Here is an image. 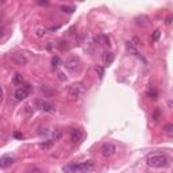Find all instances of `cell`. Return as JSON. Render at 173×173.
<instances>
[{"label": "cell", "mask_w": 173, "mask_h": 173, "mask_svg": "<svg viewBox=\"0 0 173 173\" xmlns=\"http://www.w3.org/2000/svg\"><path fill=\"white\" fill-rule=\"evenodd\" d=\"M38 4H41V6H47L49 3H47V2H38Z\"/></svg>", "instance_id": "29"}, {"label": "cell", "mask_w": 173, "mask_h": 173, "mask_svg": "<svg viewBox=\"0 0 173 173\" xmlns=\"http://www.w3.org/2000/svg\"><path fill=\"white\" fill-rule=\"evenodd\" d=\"M52 64H53V68H54V69H56V68H58V66H60V64H61V60H60V57H58V56L53 57V60H52Z\"/></svg>", "instance_id": "15"}, {"label": "cell", "mask_w": 173, "mask_h": 173, "mask_svg": "<svg viewBox=\"0 0 173 173\" xmlns=\"http://www.w3.org/2000/svg\"><path fill=\"white\" fill-rule=\"evenodd\" d=\"M14 137H15V138H20V140H22V138H25V137H23V134H20V133H14Z\"/></svg>", "instance_id": "26"}, {"label": "cell", "mask_w": 173, "mask_h": 173, "mask_svg": "<svg viewBox=\"0 0 173 173\" xmlns=\"http://www.w3.org/2000/svg\"><path fill=\"white\" fill-rule=\"evenodd\" d=\"M30 173H42V171H39V169H33Z\"/></svg>", "instance_id": "28"}, {"label": "cell", "mask_w": 173, "mask_h": 173, "mask_svg": "<svg viewBox=\"0 0 173 173\" xmlns=\"http://www.w3.org/2000/svg\"><path fill=\"white\" fill-rule=\"evenodd\" d=\"M29 93H30V85L26 84V85L20 87L15 91V97H16V100H25L29 96Z\"/></svg>", "instance_id": "5"}, {"label": "cell", "mask_w": 173, "mask_h": 173, "mask_svg": "<svg viewBox=\"0 0 173 173\" xmlns=\"http://www.w3.org/2000/svg\"><path fill=\"white\" fill-rule=\"evenodd\" d=\"M12 164H14V157H11V155H3V157H0V168L2 169L10 168Z\"/></svg>", "instance_id": "8"}, {"label": "cell", "mask_w": 173, "mask_h": 173, "mask_svg": "<svg viewBox=\"0 0 173 173\" xmlns=\"http://www.w3.org/2000/svg\"><path fill=\"white\" fill-rule=\"evenodd\" d=\"M158 116H160V110H157V111L154 112V115H153V119H154V120H157V119H158Z\"/></svg>", "instance_id": "24"}, {"label": "cell", "mask_w": 173, "mask_h": 173, "mask_svg": "<svg viewBox=\"0 0 173 173\" xmlns=\"http://www.w3.org/2000/svg\"><path fill=\"white\" fill-rule=\"evenodd\" d=\"M115 151H116V147H115L114 144H104L103 146H101V154L104 155V157H111V155L115 154Z\"/></svg>", "instance_id": "6"}, {"label": "cell", "mask_w": 173, "mask_h": 173, "mask_svg": "<svg viewBox=\"0 0 173 173\" xmlns=\"http://www.w3.org/2000/svg\"><path fill=\"white\" fill-rule=\"evenodd\" d=\"M61 11H64L66 14H72V12L76 11V8H74L73 6H62L61 7Z\"/></svg>", "instance_id": "14"}, {"label": "cell", "mask_w": 173, "mask_h": 173, "mask_svg": "<svg viewBox=\"0 0 173 173\" xmlns=\"http://www.w3.org/2000/svg\"><path fill=\"white\" fill-rule=\"evenodd\" d=\"M164 130H165V133H167V134H173V124L168 123L167 126L164 127Z\"/></svg>", "instance_id": "19"}, {"label": "cell", "mask_w": 173, "mask_h": 173, "mask_svg": "<svg viewBox=\"0 0 173 173\" xmlns=\"http://www.w3.org/2000/svg\"><path fill=\"white\" fill-rule=\"evenodd\" d=\"M95 70H96V73L99 74V77L100 79H103V76H104V69L101 66H96L95 68Z\"/></svg>", "instance_id": "20"}, {"label": "cell", "mask_w": 173, "mask_h": 173, "mask_svg": "<svg viewBox=\"0 0 173 173\" xmlns=\"http://www.w3.org/2000/svg\"><path fill=\"white\" fill-rule=\"evenodd\" d=\"M95 42L103 43V45H110V38L107 35H96L95 37Z\"/></svg>", "instance_id": "12"}, {"label": "cell", "mask_w": 173, "mask_h": 173, "mask_svg": "<svg viewBox=\"0 0 173 173\" xmlns=\"http://www.w3.org/2000/svg\"><path fill=\"white\" fill-rule=\"evenodd\" d=\"M114 58H115V56L112 52H103V54H101V61L106 65H111L114 62Z\"/></svg>", "instance_id": "9"}, {"label": "cell", "mask_w": 173, "mask_h": 173, "mask_svg": "<svg viewBox=\"0 0 173 173\" xmlns=\"http://www.w3.org/2000/svg\"><path fill=\"white\" fill-rule=\"evenodd\" d=\"M79 64H80L79 57H76V56H70L69 58L66 60L65 66H66V69H69L70 72H73V70H76V68L79 66Z\"/></svg>", "instance_id": "7"}, {"label": "cell", "mask_w": 173, "mask_h": 173, "mask_svg": "<svg viewBox=\"0 0 173 173\" xmlns=\"http://www.w3.org/2000/svg\"><path fill=\"white\" fill-rule=\"evenodd\" d=\"M58 79H60L61 81H65V80H66V77L64 76V73H61V72H60V73H58Z\"/></svg>", "instance_id": "25"}, {"label": "cell", "mask_w": 173, "mask_h": 173, "mask_svg": "<svg viewBox=\"0 0 173 173\" xmlns=\"http://www.w3.org/2000/svg\"><path fill=\"white\" fill-rule=\"evenodd\" d=\"M84 92H85V87L83 84H72L68 89V96L70 99H79Z\"/></svg>", "instance_id": "3"}, {"label": "cell", "mask_w": 173, "mask_h": 173, "mask_svg": "<svg viewBox=\"0 0 173 173\" xmlns=\"http://www.w3.org/2000/svg\"><path fill=\"white\" fill-rule=\"evenodd\" d=\"M35 34H37V37H43V35H46V30L45 29H38L35 31Z\"/></svg>", "instance_id": "23"}, {"label": "cell", "mask_w": 173, "mask_h": 173, "mask_svg": "<svg viewBox=\"0 0 173 173\" xmlns=\"http://www.w3.org/2000/svg\"><path fill=\"white\" fill-rule=\"evenodd\" d=\"M0 96H2V87H0Z\"/></svg>", "instance_id": "30"}, {"label": "cell", "mask_w": 173, "mask_h": 173, "mask_svg": "<svg viewBox=\"0 0 173 173\" xmlns=\"http://www.w3.org/2000/svg\"><path fill=\"white\" fill-rule=\"evenodd\" d=\"M12 60L15 61L16 64H19V65H26L27 64V58L23 54H20V53H16V54H14L12 56Z\"/></svg>", "instance_id": "11"}, {"label": "cell", "mask_w": 173, "mask_h": 173, "mask_svg": "<svg viewBox=\"0 0 173 173\" xmlns=\"http://www.w3.org/2000/svg\"><path fill=\"white\" fill-rule=\"evenodd\" d=\"M95 167L93 161H85V162H79V164H68L62 168L64 173H77V172H89Z\"/></svg>", "instance_id": "1"}, {"label": "cell", "mask_w": 173, "mask_h": 173, "mask_svg": "<svg viewBox=\"0 0 173 173\" xmlns=\"http://www.w3.org/2000/svg\"><path fill=\"white\" fill-rule=\"evenodd\" d=\"M35 106H37V108H39L41 111H43V112H49V114L56 112L54 106L52 103H49V101H46V100H42V99L35 100Z\"/></svg>", "instance_id": "4"}, {"label": "cell", "mask_w": 173, "mask_h": 173, "mask_svg": "<svg viewBox=\"0 0 173 173\" xmlns=\"http://www.w3.org/2000/svg\"><path fill=\"white\" fill-rule=\"evenodd\" d=\"M22 81H23L22 76H20V74H15V77H14V84H22Z\"/></svg>", "instance_id": "21"}, {"label": "cell", "mask_w": 173, "mask_h": 173, "mask_svg": "<svg viewBox=\"0 0 173 173\" xmlns=\"http://www.w3.org/2000/svg\"><path fill=\"white\" fill-rule=\"evenodd\" d=\"M127 49L130 50V52L133 53V54H135V56H138V50L135 49V47H134V45H133V43H131V42H127Z\"/></svg>", "instance_id": "16"}, {"label": "cell", "mask_w": 173, "mask_h": 173, "mask_svg": "<svg viewBox=\"0 0 173 173\" xmlns=\"http://www.w3.org/2000/svg\"><path fill=\"white\" fill-rule=\"evenodd\" d=\"M70 140H72L74 144H77V142H80L83 140V133H81V130H77V128H73L72 131H70Z\"/></svg>", "instance_id": "10"}, {"label": "cell", "mask_w": 173, "mask_h": 173, "mask_svg": "<svg viewBox=\"0 0 173 173\" xmlns=\"http://www.w3.org/2000/svg\"><path fill=\"white\" fill-rule=\"evenodd\" d=\"M53 144H54L53 141H47V142H43V144H41V147H42V149H49V147L52 146Z\"/></svg>", "instance_id": "22"}, {"label": "cell", "mask_w": 173, "mask_h": 173, "mask_svg": "<svg viewBox=\"0 0 173 173\" xmlns=\"http://www.w3.org/2000/svg\"><path fill=\"white\" fill-rule=\"evenodd\" d=\"M147 95L151 97V99H154V100L157 99V96H158V95H157V91H155L154 88H151V89H149V91H147Z\"/></svg>", "instance_id": "17"}, {"label": "cell", "mask_w": 173, "mask_h": 173, "mask_svg": "<svg viewBox=\"0 0 173 173\" xmlns=\"http://www.w3.org/2000/svg\"><path fill=\"white\" fill-rule=\"evenodd\" d=\"M61 138H62V130L61 128H56L52 133V141L56 142V141H60Z\"/></svg>", "instance_id": "13"}, {"label": "cell", "mask_w": 173, "mask_h": 173, "mask_svg": "<svg viewBox=\"0 0 173 173\" xmlns=\"http://www.w3.org/2000/svg\"><path fill=\"white\" fill-rule=\"evenodd\" d=\"M172 20H173V18H172V15H169L168 18H167V25H171L172 23Z\"/></svg>", "instance_id": "27"}, {"label": "cell", "mask_w": 173, "mask_h": 173, "mask_svg": "<svg viewBox=\"0 0 173 173\" xmlns=\"http://www.w3.org/2000/svg\"><path fill=\"white\" fill-rule=\"evenodd\" d=\"M160 35H161V31L160 30H154L153 31V35H151V41H158V38H160Z\"/></svg>", "instance_id": "18"}, {"label": "cell", "mask_w": 173, "mask_h": 173, "mask_svg": "<svg viewBox=\"0 0 173 173\" xmlns=\"http://www.w3.org/2000/svg\"><path fill=\"white\" fill-rule=\"evenodd\" d=\"M146 162L150 168H165L169 165V160L165 154H151L146 158Z\"/></svg>", "instance_id": "2"}]
</instances>
